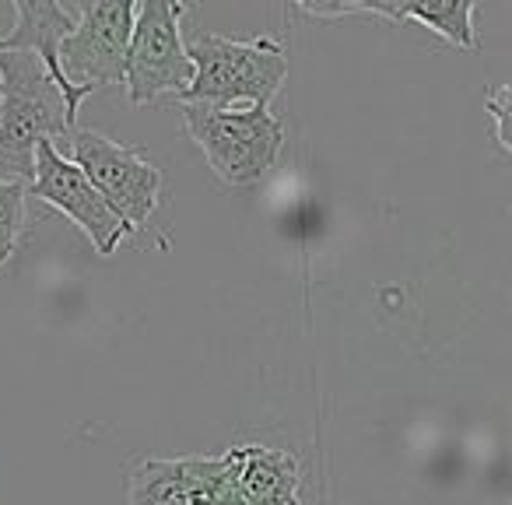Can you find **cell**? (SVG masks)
Masks as SVG:
<instances>
[{
  "label": "cell",
  "instance_id": "1",
  "mask_svg": "<svg viewBox=\"0 0 512 505\" xmlns=\"http://www.w3.org/2000/svg\"><path fill=\"white\" fill-rule=\"evenodd\" d=\"M78 130L43 60L25 50H0V179L32 183L36 148Z\"/></svg>",
  "mask_w": 512,
  "mask_h": 505
},
{
  "label": "cell",
  "instance_id": "2",
  "mask_svg": "<svg viewBox=\"0 0 512 505\" xmlns=\"http://www.w3.org/2000/svg\"><path fill=\"white\" fill-rule=\"evenodd\" d=\"M193 78L176 102L197 106H260L271 109V99L288 78V57L278 39H228L214 32H197L186 43Z\"/></svg>",
  "mask_w": 512,
  "mask_h": 505
},
{
  "label": "cell",
  "instance_id": "3",
  "mask_svg": "<svg viewBox=\"0 0 512 505\" xmlns=\"http://www.w3.org/2000/svg\"><path fill=\"white\" fill-rule=\"evenodd\" d=\"M179 113L204 151L207 165L225 186L249 190L267 179L274 169L281 148H285V127L271 109L260 106H197V102H179Z\"/></svg>",
  "mask_w": 512,
  "mask_h": 505
},
{
  "label": "cell",
  "instance_id": "4",
  "mask_svg": "<svg viewBox=\"0 0 512 505\" xmlns=\"http://www.w3.org/2000/svg\"><path fill=\"white\" fill-rule=\"evenodd\" d=\"M186 4L172 0H144L137 4L134 32H130L127 57H123V85L134 106H148L165 95H183L193 78L190 57H186L179 22Z\"/></svg>",
  "mask_w": 512,
  "mask_h": 505
},
{
  "label": "cell",
  "instance_id": "5",
  "mask_svg": "<svg viewBox=\"0 0 512 505\" xmlns=\"http://www.w3.org/2000/svg\"><path fill=\"white\" fill-rule=\"evenodd\" d=\"M67 148H71L67 158L85 172V179L113 207L116 218L127 221L134 232L148 225L162 193V172L141 151L113 141L102 130H71Z\"/></svg>",
  "mask_w": 512,
  "mask_h": 505
},
{
  "label": "cell",
  "instance_id": "6",
  "mask_svg": "<svg viewBox=\"0 0 512 505\" xmlns=\"http://www.w3.org/2000/svg\"><path fill=\"white\" fill-rule=\"evenodd\" d=\"M137 4L130 0H92L78 4L74 29L60 39V71L74 88L99 92L123 85V57L134 32Z\"/></svg>",
  "mask_w": 512,
  "mask_h": 505
},
{
  "label": "cell",
  "instance_id": "7",
  "mask_svg": "<svg viewBox=\"0 0 512 505\" xmlns=\"http://www.w3.org/2000/svg\"><path fill=\"white\" fill-rule=\"evenodd\" d=\"M29 193L43 200V204L57 207L60 214H67L92 239L99 257H109L127 235H134V228L123 218H116L113 207L85 179V172L53 141H43L36 148V176L29 183Z\"/></svg>",
  "mask_w": 512,
  "mask_h": 505
},
{
  "label": "cell",
  "instance_id": "8",
  "mask_svg": "<svg viewBox=\"0 0 512 505\" xmlns=\"http://www.w3.org/2000/svg\"><path fill=\"white\" fill-rule=\"evenodd\" d=\"M74 29V15L53 0H15V29L11 36L0 39V50H25V53H36L43 60L46 74L53 78V85L60 88L64 95V106H67V116L78 123V106L81 99H88V88H74L71 81L64 78L60 71V39Z\"/></svg>",
  "mask_w": 512,
  "mask_h": 505
},
{
  "label": "cell",
  "instance_id": "9",
  "mask_svg": "<svg viewBox=\"0 0 512 505\" xmlns=\"http://www.w3.org/2000/svg\"><path fill=\"white\" fill-rule=\"evenodd\" d=\"M228 470L246 505H299V460L288 449L232 446L225 449Z\"/></svg>",
  "mask_w": 512,
  "mask_h": 505
},
{
  "label": "cell",
  "instance_id": "10",
  "mask_svg": "<svg viewBox=\"0 0 512 505\" xmlns=\"http://www.w3.org/2000/svg\"><path fill=\"white\" fill-rule=\"evenodd\" d=\"M225 470V456H176L144 460L127 484V505H179L193 488L214 481Z\"/></svg>",
  "mask_w": 512,
  "mask_h": 505
},
{
  "label": "cell",
  "instance_id": "11",
  "mask_svg": "<svg viewBox=\"0 0 512 505\" xmlns=\"http://www.w3.org/2000/svg\"><path fill=\"white\" fill-rule=\"evenodd\" d=\"M25 197H29V186L25 183L0 179V264H8L15 257L18 242L25 235V225H29Z\"/></svg>",
  "mask_w": 512,
  "mask_h": 505
},
{
  "label": "cell",
  "instance_id": "12",
  "mask_svg": "<svg viewBox=\"0 0 512 505\" xmlns=\"http://www.w3.org/2000/svg\"><path fill=\"white\" fill-rule=\"evenodd\" d=\"M484 106H488V113L495 116V141H498V148H502L505 155H509V151H512V134H509L512 88H509V85H502V88H495V92H488Z\"/></svg>",
  "mask_w": 512,
  "mask_h": 505
},
{
  "label": "cell",
  "instance_id": "13",
  "mask_svg": "<svg viewBox=\"0 0 512 505\" xmlns=\"http://www.w3.org/2000/svg\"><path fill=\"white\" fill-rule=\"evenodd\" d=\"M221 456H225V453H221ZM211 505H246V498L239 495V488H235V481H232L228 460H225V474H221L218 488H214V502Z\"/></svg>",
  "mask_w": 512,
  "mask_h": 505
},
{
  "label": "cell",
  "instance_id": "14",
  "mask_svg": "<svg viewBox=\"0 0 512 505\" xmlns=\"http://www.w3.org/2000/svg\"><path fill=\"white\" fill-rule=\"evenodd\" d=\"M221 474H225V470H221ZM221 474L214 477V481H207V484H200V488H193L190 495H186L179 505H211V502H214V488H218Z\"/></svg>",
  "mask_w": 512,
  "mask_h": 505
}]
</instances>
